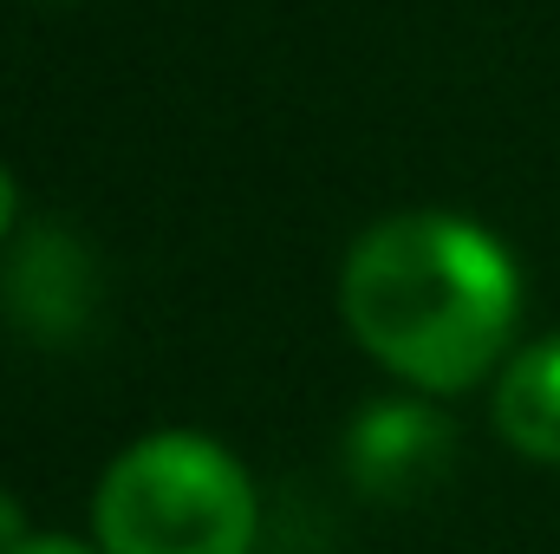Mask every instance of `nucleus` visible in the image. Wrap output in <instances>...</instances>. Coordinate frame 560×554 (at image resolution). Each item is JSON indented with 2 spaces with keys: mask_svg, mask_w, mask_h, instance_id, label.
I'll list each match as a JSON object with an SVG mask.
<instances>
[{
  "mask_svg": "<svg viewBox=\"0 0 560 554\" xmlns=\"http://www.w3.org/2000/svg\"><path fill=\"white\" fill-rule=\"evenodd\" d=\"M495 430L528 463H560V333L522 346L495 379Z\"/></svg>",
  "mask_w": 560,
  "mask_h": 554,
  "instance_id": "39448f33",
  "label": "nucleus"
},
{
  "mask_svg": "<svg viewBox=\"0 0 560 554\" xmlns=\"http://www.w3.org/2000/svg\"><path fill=\"white\" fill-rule=\"evenodd\" d=\"M255 483L196 430L138 437L92 496L98 554H255Z\"/></svg>",
  "mask_w": 560,
  "mask_h": 554,
  "instance_id": "f03ea898",
  "label": "nucleus"
},
{
  "mask_svg": "<svg viewBox=\"0 0 560 554\" xmlns=\"http://www.w3.org/2000/svg\"><path fill=\"white\" fill-rule=\"evenodd\" d=\"M13 216H20V196H13V176L0 170V242H7V229H13Z\"/></svg>",
  "mask_w": 560,
  "mask_h": 554,
  "instance_id": "6e6552de",
  "label": "nucleus"
},
{
  "mask_svg": "<svg viewBox=\"0 0 560 554\" xmlns=\"http://www.w3.org/2000/svg\"><path fill=\"white\" fill-rule=\"evenodd\" d=\"M352 339L411 392H469L509 353L522 275L509 249L463 216L372 222L339 275Z\"/></svg>",
  "mask_w": 560,
  "mask_h": 554,
  "instance_id": "f257e3e1",
  "label": "nucleus"
},
{
  "mask_svg": "<svg viewBox=\"0 0 560 554\" xmlns=\"http://www.w3.org/2000/svg\"><path fill=\"white\" fill-rule=\"evenodd\" d=\"M0 300H7V320L46 346H66L85 333L92 307H98V275H92V255L79 249V235L66 229H33L13 242L7 268H0Z\"/></svg>",
  "mask_w": 560,
  "mask_h": 554,
  "instance_id": "7ed1b4c3",
  "label": "nucleus"
},
{
  "mask_svg": "<svg viewBox=\"0 0 560 554\" xmlns=\"http://www.w3.org/2000/svg\"><path fill=\"white\" fill-rule=\"evenodd\" d=\"M26 542V522H20V503L13 496H0V554H13Z\"/></svg>",
  "mask_w": 560,
  "mask_h": 554,
  "instance_id": "423d86ee",
  "label": "nucleus"
},
{
  "mask_svg": "<svg viewBox=\"0 0 560 554\" xmlns=\"http://www.w3.org/2000/svg\"><path fill=\"white\" fill-rule=\"evenodd\" d=\"M450 443H456L450 424L430 412V405H418V399L372 405V412L352 424V437H346V470H352V483L365 496L398 503V496H418L430 476H443Z\"/></svg>",
  "mask_w": 560,
  "mask_h": 554,
  "instance_id": "20e7f679",
  "label": "nucleus"
},
{
  "mask_svg": "<svg viewBox=\"0 0 560 554\" xmlns=\"http://www.w3.org/2000/svg\"><path fill=\"white\" fill-rule=\"evenodd\" d=\"M13 554H92V549H79V542H66V535H33V542H20Z\"/></svg>",
  "mask_w": 560,
  "mask_h": 554,
  "instance_id": "0eeeda50",
  "label": "nucleus"
}]
</instances>
